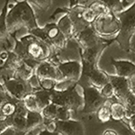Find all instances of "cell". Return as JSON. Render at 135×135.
Returning <instances> with one entry per match:
<instances>
[{"mask_svg": "<svg viewBox=\"0 0 135 135\" xmlns=\"http://www.w3.org/2000/svg\"><path fill=\"white\" fill-rule=\"evenodd\" d=\"M14 39L16 44L13 51L32 68L36 69L41 61L49 60L52 49L40 39L30 33L20 39H16L14 36Z\"/></svg>", "mask_w": 135, "mask_h": 135, "instance_id": "cell-1", "label": "cell"}, {"mask_svg": "<svg viewBox=\"0 0 135 135\" xmlns=\"http://www.w3.org/2000/svg\"><path fill=\"white\" fill-rule=\"evenodd\" d=\"M6 25L11 35L23 27L26 28L28 32L39 27L35 13L27 0L17 2L8 11Z\"/></svg>", "mask_w": 135, "mask_h": 135, "instance_id": "cell-2", "label": "cell"}, {"mask_svg": "<svg viewBox=\"0 0 135 135\" xmlns=\"http://www.w3.org/2000/svg\"><path fill=\"white\" fill-rule=\"evenodd\" d=\"M120 21V31L114 38L125 51L131 49V42L135 35V1L130 7L116 15Z\"/></svg>", "mask_w": 135, "mask_h": 135, "instance_id": "cell-3", "label": "cell"}, {"mask_svg": "<svg viewBox=\"0 0 135 135\" xmlns=\"http://www.w3.org/2000/svg\"><path fill=\"white\" fill-rule=\"evenodd\" d=\"M51 103L66 107L70 111H82L84 108V90L78 85H73L64 91L54 89L51 95Z\"/></svg>", "mask_w": 135, "mask_h": 135, "instance_id": "cell-4", "label": "cell"}, {"mask_svg": "<svg viewBox=\"0 0 135 135\" xmlns=\"http://www.w3.org/2000/svg\"><path fill=\"white\" fill-rule=\"evenodd\" d=\"M100 37L116 36L120 31V21L114 13L97 16L91 25Z\"/></svg>", "mask_w": 135, "mask_h": 135, "instance_id": "cell-5", "label": "cell"}, {"mask_svg": "<svg viewBox=\"0 0 135 135\" xmlns=\"http://www.w3.org/2000/svg\"><path fill=\"white\" fill-rule=\"evenodd\" d=\"M84 90V108L81 112L85 114L97 112L98 109L107 101L103 95H101L99 89L90 86L83 88Z\"/></svg>", "mask_w": 135, "mask_h": 135, "instance_id": "cell-6", "label": "cell"}, {"mask_svg": "<svg viewBox=\"0 0 135 135\" xmlns=\"http://www.w3.org/2000/svg\"><path fill=\"white\" fill-rule=\"evenodd\" d=\"M6 93L13 98L22 101L28 94L33 93V89L31 88L29 82L23 81L16 78H12L6 80L3 84Z\"/></svg>", "mask_w": 135, "mask_h": 135, "instance_id": "cell-7", "label": "cell"}, {"mask_svg": "<svg viewBox=\"0 0 135 135\" xmlns=\"http://www.w3.org/2000/svg\"><path fill=\"white\" fill-rule=\"evenodd\" d=\"M48 39V44L52 50H64L69 39L60 32L56 23H49L43 26Z\"/></svg>", "mask_w": 135, "mask_h": 135, "instance_id": "cell-8", "label": "cell"}, {"mask_svg": "<svg viewBox=\"0 0 135 135\" xmlns=\"http://www.w3.org/2000/svg\"><path fill=\"white\" fill-rule=\"evenodd\" d=\"M57 67L62 77V81L70 80V81L77 82L81 78L83 66H82V63L78 60L59 62L57 63Z\"/></svg>", "mask_w": 135, "mask_h": 135, "instance_id": "cell-9", "label": "cell"}, {"mask_svg": "<svg viewBox=\"0 0 135 135\" xmlns=\"http://www.w3.org/2000/svg\"><path fill=\"white\" fill-rule=\"evenodd\" d=\"M73 38L76 39L83 50L95 47L101 43L100 36L97 33L92 25H89L81 31L76 32Z\"/></svg>", "mask_w": 135, "mask_h": 135, "instance_id": "cell-10", "label": "cell"}, {"mask_svg": "<svg viewBox=\"0 0 135 135\" xmlns=\"http://www.w3.org/2000/svg\"><path fill=\"white\" fill-rule=\"evenodd\" d=\"M35 75L39 79L50 78L57 82L62 81V77L58 69L57 64L50 60L41 61L35 69Z\"/></svg>", "mask_w": 135, "mask_h": 135, "instance_id": "cell-11", "label": "cell"}, {"mask_svg": "<svg viewBox=\"0 0 135 135\" xmlns=\"http://www.w3.org/2000/svg\"><path fill=\"white\" fill-rule=\"evenodd\" d=\"M41 114L46 121H69L71 119L70 110L52 103L43 108Z\"/></svg>", "mask_w": 135, "mask_h": 135, "instance_id": "cell-12", "label": "cell"}, {"mask_svg": "<svg viewBox=\"0 0 135 135\" xmlns=\"http://www.w3.org/2000/svg\"><path fill=\"white\" fill-rule=\"evenodd\" d=\"M56 132L62 135H86L84 123L71 119L56 122Z\"/></svg>", "mask_w": 135, "mask_h": 135, "instance_id": "cell-13", "label": "cell"}, {"mask_svg": "<svg viewBox=\"0 0 135 135\" xmlns=\"http://www.w3.org/2000/svg\"><path fill=\"white\" fill-rule=\"evenodd\" d=\"M110 83L113 85L114 97L123 103L125 97L130 93L131 81L130 78L119 77V76H109Z\"/></svg>", "mask_w": 135, "mask_h": 135, "instance_id": "cell-14", "label": "cell"}, {"mask_svg": "<svg viewBox=\"0 0 135 135\" xmlns=\"http://www.w3.org/2000/svg\"><path fill=\"white\" fill-rule=\"evenodd\" d=\"M88 77L89 84L97 89H101L104 85L109 83L110 81L109 76L103 70L98 69L97 66L89 69L88 72Z\"/></svg>", "mask_w": 135, "mask_h": 135, "instance_id": "cell-15", "label": "cell"}, {"mask_svg": "<svg viewBox=\"0 0 135 135\" xmlns=\"http://www.w3.org/2000/svg\"><path fill=\"white\" fill-rule=\"evenodd\" d=\"M103 50H104V45L102 42L95 47L89 48V49H86V50L82 49V53H81L82 60H83V61L88 66L90 67V69H92V68L97 66V63L98 61Z\"/></svg>", "mask_w": 135, "mask_h": 135, "instance_id": "cell-16", "label": "cell"}, {"mask_svg": "<svg viewBox=\"0 0 135 135\" xmlns=\"http://www.w3.org/2000/svg\"><path fill=\"white\" fill-rule=\"evenodd\" d=\"M112 62L116 71V76L130 78L135 75V64L130 60H113Z\"/></svg>", "mask_w": 135, "mask_h": 135, "instance_id": "cell-17", "label": "cell"}, {"mask_svg": "<svg viewBox=\"0 0 135 135\" xmlns=\"http://www.w3.org/2000/svg\"><path fill=\"white\" fill-rule=\"evenodd\" d=\"M69 13L63 15L56 23H57L60 32L69 40L70 38H73L74 35H75L76 29H75V25H74L72 22V19H71Z\"/></svg>", "mask_w": 135, "mask_h": 135, "instance_id": "cell-18", "label": "cell"}, {"mask_svg": "<svg viewBox=\"0 0 135 135\" xmlns=\"http://www.w3.org/2000/svg\"><path fill=\"white\" fill-rule=\"evenodd\" d=\"M28 115V114H27ZM27 115L21 114L18 113H16L14 115L6 118L9 128L14 129L17 132H22V133H26V126H27Z\"/></svg>", "mask_w": 135, "mask_h": 135, "instance_id": "cell-19", "label": "cell"}, {"mask_svg": "<svg viewBox=\"0 0 135 135\" xmlns=\"http://www.w3.org/2000/svg\"><path fill=\"white\" fill-rule=\"evenodd\" d=\"M34 75H35V69L32 68L31 65L23 61L15 71L14 78L28 82Z\"/></svg>", "mask_w": 135, "mask_h": 135, "instance_id": "cell-20", "label": "cell"}, {"mask_svg": "<svg viewBox=\"0 0 135 135\" xmlns=\"http://www.w3.org/2000/svg\"><path fill=\"white\" fill-rule=\"evenodd\" d=\"M9 0H6L3 9L0 14V42H7L12 35L8 31L7 25H6V16H7V8Z\"/></svg>", "mask_w": 135, "mask_h": 135, "instance_id": "cell-21", "label": "cell"}, {"mask_svg": "<svg viewBox=\"0 0 135 135\" xmlns=\"http://www.w3.org/2000/svg\"><path fill=\"white\" fill-rule=\"evenodd\" d=\"M52 92H53V90L48 91L44 90V89H40V90H37L35 92H33L37 98V102H38V105L41 112H42L43 108H45L50 104H51Z\"/></svg>", "mask_w": 135, "mask_h": 135, "instance_id": "cell-22", "label": "cell"}, {"mask_svg": "<svg viewBox=\"0 0 135 135\" xmlns=\"http://www.w3.org/2000/svg\"><path fill=\"white\" fill-rule=\"evenodd\" d=\"M111 117L114 121H122L125 118V107L122 102L115 101L110 103Z\"/></svg>", "mask_w": 135, "mask_h": 135, "instance_id": "cell-23", "label": "cell"}, {"mask_svg": "<svg viewBox=\"0 0 135 135\" xmlns=\"http://www.w3.org/2000/svg\"><path fill=\"white\" fill-rule=\"evenodd\" d=\"M43 122L44 119L40 112H29L27 115V126H26L27 132H26L43 124Z\"/></svg>", "mask_w": 135, "mask_h": 135, "instance_id": "cell-24", "label": "cell"}, {"mask_svg": "<svg viewBox=\"0 0 135 135\" xmlns=\"http://www.w3.org/2000/svg\"><path fill=\"white\" fill-rule=\"evenodd\" d=\"M125 107V118L129 119L135 115V92L132 90L130 91L128 95L123 102Z\"/></svg>", "mask_w": 135, "mask_h": 135, "instance_id": "cell-25", "label": "cell"}, {"mask_svg": "<svg viewBox=\"0 0 135 135\" xmlns=\"http://www.w3.org/2000/svg\"><path fill=\"white\" fill-rule=\"evenodd\" d=\"M23 60H22V58L19 55L15 52L14 51H9V56H8L7 60L6 61L5 65L1 68H4V69H9L11 71H16V69L21 65V63L23 62Z\"/></svg>", "mask_w": 135, "mask_h": 135, "instance_id": "cell-26", "label": "cell"}, {"mask_svg": "<svg viewBox=\"0 0 135 135\" xmlns=\"http://www.w3.org/2000/svg\"><path fill=\"white\" fill-rule=\"evenodd\" d=\"M18 100L13 98L9 95V98L6 102H5L2 106L0 107L1 113L5 115L6 117H10L14 115L16 112V104L18 103Z\"/></svg>", "mask_w": 135, "mask_h": 135, "instance_id": "cell-27", "label": "cell"}, {"mask_svg": "<svg viewBox=\"0 0 135 135\" xmlns=\"http://www.w3.org/2000/svg\"><path fill=\"white\" fill-rule=\"evenodd\" d=\"M22 101H23L26 109L29 111V112H40L41 113L40 108H39V105H38V102H37V98H36L35 95H34V93L28 94Z\"/></svg>", "mask_w": 135, "mask_h": 135, "instance_id": "cell-28", "label": "cell"}, {"mask_svg": "<svg viewBox=\"0 0 135 135\" xmlns=\"http://www.w3.org/2000/svg\"><path fill=\"white\" fill-rule=\"evenodd\" d=\"M89 7L92 9V11L97 16H104V15H107L111 13L109 8L107 7V6L101 0H97V1L92 2L91 4L88 5Z\"/></svg>", "mask_w": 135, "mask_h": 135, "instance_id": "cell-29", "label": "cell"}, {"mask_svg": "<svg viewBox=\"0 0 135 135\" xmlns=\"http://www.w3.org/2000/svg\"><path fill=\"white\" fill-rule=\"evenodd\" d=\"M97 119L101 123H107L109 122L112 117H111V112H110V104L106 101L101 107L99 108L97 112Z\"/></svg>", "mask_w": 135, "mask_h": 135, "instance_id": "cell-30", "label": "cell"}, {"mask_svg": "<svg viewBox=\"0 0 135 135\" xmlns=\"http://www.w3.org/2000/svg\"><path fill=\"white\" fill-rule=\"evenodd\" d=\"M101 1H103L107 6L111 12L115 15L124 10V5L123 3V0H101Z\"/></svg>", "mask_w": 135, "mask_h": 135, "instance_id": "cell-31", "label": "cell"}, {"mask_svg": "<svg viewBox=\"0 0 135 135\" xmlns=\"http://www.w3.org/2000/svg\"><path fill=\"white\" fill-rule=\"evenodd\" d=\"M81 17L84 20L85 23H86L88 25H91L94 22H95V20L97 19V16H95V14L93 12L92 9H91L88 6H86L81 12Z\"/></svg>", "mask_w": 135, "mask_h": 135, "instance_id": "cell-32", "label": "cell"}, {"mask_svg": "<svg viewBox=\"0 0 135 135\" xmlns=\"http://www.w3.org/2000/svg\"><path fill=\"white\" fill-rule=\"evenodd\" d=\"M101 95H103L105 99H111L113 97H114V88H113V85L110 83H107L106 85L102 88L101 89H99Z\"/></svg>", "mask_w": 135, "mask_h": 135, "instance_id": "cell-33", "label": "cell"}, {"mask_svg": "<svg viewBox=\"0 0 135 135\" xmlns=\"http://www.w3.org/2000/svg\"><path fill=\"white\" fill-rule=\"evenodd\" d=\"M37 8L42 11H47L51 6L52 0H30Z\"/></svg>", "mask_w": 135, "mask_h": 135, "instance_id": "cell-34", "label": "cell"}, {"mask_svg": "<svg viewBox=\"0 0 135 135\" xmlns=\"http://www.w3.org/2000/svg\"><path fill=\"white\" fill-rule=\"evenodd\" d=\"M40 80V85L42 89H44V90H54L55 88L56 84L58 83L57 81L53 79H50V78H44V79H39Z\"/></svg>", "mask_w": 135, "mask_h": 135, "instance_id": "cell-35", "label": "cell"}, {"mask_svg": "<svg viewBox=\"0 0 135 135\" xmlns=\"http://www.w3.org/2000/svg\"><path fill=\"white\" fill-rule=\"evenodd\" d=\"M128 124H129L130 129L135 133V115L128 119Z\"/></svg>", "mask_w": 135, "mask_h": 135, "instance_id": "cell-36", "label": "cell"}, {"mask_svg": "<svg viewBox=\"0 0 135 135\" xmlns=\"http://www.w3.org/2000/svg\"><path fill=\"white\" fill-rule=\"evenodd\" d=\"M102 135H119V134L116 131L112 130V129H107V130L104 131Z\"/></svg>", "mask_w": 135, "mask_h": 135, "instance_id": "cell-37", "label": "cell"}, {"mask_svg": "<svg viewBox=\"0 0 135 135\" xmlns=\"http://www.w3.org/2000/svg\"><path fill=\"white\" fill-rule=\"evenodd\" d=\"M54 133H55V132H50L49 131L44 129V130L42 131V132H40V134H39V135H54Z\"/></svg>", "mask_w": 135, "mask_h": 135, "instance_id": "cell-38", "label": "cell"}, {"mask_svg": "<svg viewBox=\"0 0 135 135\" xmlns=\"http://www.w3.org/2000/svg\"><path fill=\"white\" fill-rule=\"evenodd\" d=\"M54 135H62V134H60V133H59V132H55V133H54Z\"/></svg>", "mask_w": 135, "mask_h": 135, "instance_id": "cell-39", "label": "cell"}]
</instances>
